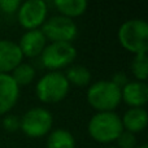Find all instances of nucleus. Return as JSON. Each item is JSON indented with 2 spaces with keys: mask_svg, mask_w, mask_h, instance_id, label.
Listing matches in <instances>:
<instances>
[{
  "mask_svg": "<svg viewBox=\"0 0 148 148\" xmlns=\"http://www.w3.org/2000/svg\"><path fill=\"white\" fill-rule=\"evenodd\" d=\"M123 131L121 118L114 112H97L88 122V134L99 143L116 142Z\"/></svg>",
  "mask_w": 148,
  "mask_h": 148,
  "instance_id": "f257e3e1",
  "label": "nucleus"
},
{
  "mask_svg": "<svg viewBox=\"0 0 148 148\" xmlns=\"http://www.w3.org/2000/svg\"><path fill=\"white\" fill-rule=\"evenodd\" d=\"M87 101L97 112H113L121 103V88L112 81H97L88 87Z\"/></svg>",
  "mask_w": 148,
  "mask_h": 148,
  "instance_id": "f03ea898",
  "label": "nucleus"
},
{
  "mask_svg": "<svg viewBox=\"0 0 148 148\" xmlns=\"http://www.w3.org/2000/svg\"><path fill=\"white\" fill-rule=\"evenodd\" d=\"M118 40L126 51L135 55L148 51V23L139 18L123 22L118 30Z\"/></svg>",
  "mask_w": 148,
  "mask_h": 148,
  "instance_id": "7ed1b4c3",
  "label": "nucleus"
},
{
  "mask_svg": "<svg viewBox=\"0 0 148 148\" xmlns=\"http://www.w3.org/2000/svg\"><path fill=\"white\" fill-rule=\"evenodd\" d=\"M69 82L64 73L49 72L44 74L36 83L35 92L38 99L46 104H55L65 99L69 92Z\"/></svg>",
  "mask_w": 148,
  "mask_h": 148,
  "instance_id": "20e7f679",
  "label": "nucleus"
},
{
  "mask_svg": "<svg viewBox=\"0 0 148 148\" xmlns=\"http://www.w3.org/2000/svg\"><path fill=\"white\" fill-rule=\"evenodd\" d=\"M53 125V117L51 112L44 108L36 107L22 116L20 120V129L29 138H42L51 131Z\"/></svg>",
  "mask_w": 148,
  "mask_h": 148,
  "instance_id": "39448f33",
  "label": "nucleus"
},
{
  "mask_svg": "<svg viewBox=\"0 0 148 148\" xmlns=\"http://www.w3.org/2000/svg\"><path fill=\"white\" fill-rule=\"evenodd\" d=\"M42 33L52 43H72L78 33L75 22L64 16H53L42 25Z\"/></svg>",
  "mask_w": 148,
  "mask_h": 148,
  "instance_id": "423d86ee",
  "label": "nucleus"
},
{
  "mask_svg": "<svg viewBox=\"0 0 148 148\" xmlns=\"http://www.w3.org/2000/svg\"><path fill=\"white\" fill-rule=\"evenodd\" d=\"M77 57V49L72 43H51L40 55L43 65L52 72L69 66Z\"/></svg>",
  "mask_w": 148,
  "mask_h": 148,
  "instance_id": "0eeeda50",
  "label": "nucleus"
},
{
  "mask_svg": "<svg viewBox=\"0 0 148 148\" xmlns=\"http://www.w3.org/2000/svg\"><path fill=\"white\" fill-rule=\"evenodd\" d=\"M47 4L43 0H29L21 3L17 10V20L26 30H36L47 20Z\"/></svg>",
  "mask_w": 148,
  "mask_h": 148,
  "instance_id": "6e6552de",
  "label": "nucleus"
},
{
  "mask_svg": "<svg viewBox=\"0 0 148 148\" xmlns=\"http://www.w3.org/2000/svg\"><path fill=\"white\" fill-rule=\"evenodd\" d=\"M23 55L17 43L12 40H0V74H9L22 62Z\"/></svg>",
  "mask_w": 148,
  "mask_h": 148,
  "instance_id": "1a4fd4ad",
  "label": "nucleus"
},
{
  "mask_svg": "<svg viewBox=\"0 0 148 148\" xmlns=\"http://www.w3.org/2000/svg\"><path fill=\"white\" fill-rule=\"evenodd\" d=\"M20 87L10 74H0V116L7 114L18 101Z\"/></svg>",
  "mask_w": 148,
  "mask_h": 148,
  "instance_id": "9d476101",
  "label": "nucleus"
},
{
  "mask_svg": "<svg viewBox=\"0 0 148 148\" xmlns=\"http://www.w3.org/2000/svg\"><path fill=\"white\" fill-rule=\"evenodd\" d=\"M121 100L131 108H143L148 100V86L146 82H127L121 88Z\"/></svg>",
  "mask_w": 148,
  "mask_h": 148,
  "instance_id": "9b49d317",
  "label": "nucleus"
},
{
  "mask_svg": "<svg viewBox=\"0 0 148 148\" xmlns=\"http://www.w3.org/2000/svg\"><path fill=\"white\" fill-rule=\"evenodd\" d=\"M47 46V39L39 29L36 30H27L20 39L21 52L26 57H36L40 56L43 49Z\"/></svg>",
  "mask_w": 148,
  "mask_h": 148,
  "instance_id": "f8f14e48",
  "label": "nucleus"
},
{
  "mask_svg": "<svg viewBox=\"0 0 148 148\" xmlns=\"http://www.w3.org/2000/svg\"><path fill=\"white\" fill-rule=\"evenodd\" d=\"M147 121L148 116L144 108H130L121 118L123 130L133 134L144 130L147 126Z\"/></svg>",
  "mask_w": 148,
  "mask_h": 148,
  "instance_id": "ddd939ff",
  "label": "nucleus"
},
{
  "mask_svg": "<svg viewBox=\"0 0 148 148\" xmlns=\"http://www.w3.org/2000/svg\"><path fill=\"white\" fill-rule=\"evenodd\" d=\"M55 7L60 12V16L73 20L74 17H79L87 9L86 0H55Z\"/></svg>",
  "mask_w": 148,
  "mask_h": 148,
  "instance_id": "4468645a",
  "label": "nucleus"
},
{
  "mask_svg": "<svg viewBox=\"0 0 148 148\" xmlns=\"http://www.w3.org/2000/svg\"><path fill=\"white\" fill-rule=\"evenodd\" d=\"M47 148H75V139L68 130L57 129L48 135Z\"/></svg>",
  "mask_w": 148,
  "mask_h": 148,
  "instance_id": "2eb2a0df",
  "label": "nucleus"
},
{
  "mask_svg": "<svg viewBox=\"0 0 148 148\" xmlns=\"http://www.w3.org/2000/svg\"><path fill=\"white\" fill-rule=\"evenodd\" d=\"M64 75L66 78V81L69 82V84L72 83L74 86H78V87L87 86L90 83V81H91V73H90V70L86 66H82V65L70 66Z\"/></svg>",
  "mask_w": 148,
  "mask_h": 148,
  "instance_id": "dca6fc26",
  "label": "nucleus"
},
{
  "mask_svg": "<svg viewBox=\"0 0 148 148\" xmlns=\"http://www.w3.org/2000/svg\"><path fill=\"white\" fill-rule=\"evenodd\" d=\"M12 78L14 79V82L17 83L18 87L21 86H27L33 82V79L35 78V69L34 66H31L30 64L26 62H21L17 68H14L13 73L10 74Z\"/></svg>",
  "mask_w": 148,
  "mask_h": 148,
  "instance_id": "f3484780",
  "label": "nucleus"
},
{
  "mask_svg": "<svg viewBox=\"0 0 148 148\" xmlns=\"http://www.w3.org/2000/svg\"><path fill=\"white\" fill-rule=\"evenodd\" d=\"M131 70L133 74L138 81L144 82L148 77V56H147V51L139 52L135 55L131 64Z\"/></svg>",
  "mask_w": 148,
  "mask_h": 148,
  "instance_id": "a211bd4d",
  "label": "nucleus"
},
{
  "mask_svg": "<svg viewBox=\"0 0 148 148\" xmlns=\"http://www.w3.org/2000/svg\"><path fill=\"white\" fill-rule=\"evenodd\" d=\"M117 148H135L136 147V136L135 134L123 130L121 135L117 138Z\"/></svg>",
  "mask_w": 148,
  "mask_h": 148,
  "instance_id": "6ab92c4d",
  "label": "nucleus"
},
{
  "mask_svg": "<svg viewBox=\"0 0 148 148\" xmlns=\"http://www.w3.org/2000/svg\"><path fill=\"white\" fill-rule=\"evenodd\" d=\"M20 5H21L20 0H0V10L7 13V14L17 13Z\"/></svg>",
  "mask_w": 148,
  "mask_h": 148,
  "instance_id": "aec40b11",
  "label": "nucleus"
},
{
  "mask_svg": "<svg viewBox=\"0 0 148 148\" xmlns=\"http://www.w3.org/2000/svg\"><path fill=\"white\" fill-rule=\"evenodd\" d=\"M3 127L7 131H10V133L18 130V129H20V118L13 114L5 116L4 120H3Z\"/></svg>",
  "mask_w": 148,
  "mask_h": 148,
  "instance_id": "412c9836",
  "label": "nucleus"
},
{
  "mask_svg": "<svg viewBox=\"0 0 148 148\" xmlns=\"http://www.w3.org/2000/svg\"><path fill=\"white\" fill-rule=\"evenodd\" d=\"M112 82H113L114 84H117L120 88H122V87L125 86L126 83H127V78H126V75H125L123 73H117L114 77H113Z\"/></svg>",
  "mask_w": 148,
  "mask_h": 148,
  "instance_id": "4be33fe9",
  "label": "nucleus"
},
{
  "mask_svg": "<svg viewBox=\"0 0 148 148\" xmlns=\"http://www.w3.org/2000/svg\"><path fill=\"white\" fill-rule=\"evenodd\" d=\"M135 148H148L147 144H140V146H136Z\"/></svg>",
  "mask_w": 148,
  "mask_h": 148,
  "instance_id": "5701e85b",
  "label": "nucleus"
},
{
  "mask_svg": "<svg viewBox=\"0 0 148 148\" xmlns=\"http://www.w3.org/2000/svg\"><path fill=\"white\" fill-rule=\"evenodd\" d=\"M109 148H117V147H109Z\"/></svg>",
  "mask_w": 148,
  "mask_h": 148,
  "instance_id": "b1692460",
  "label": "nucleus"
}]
</instances>
